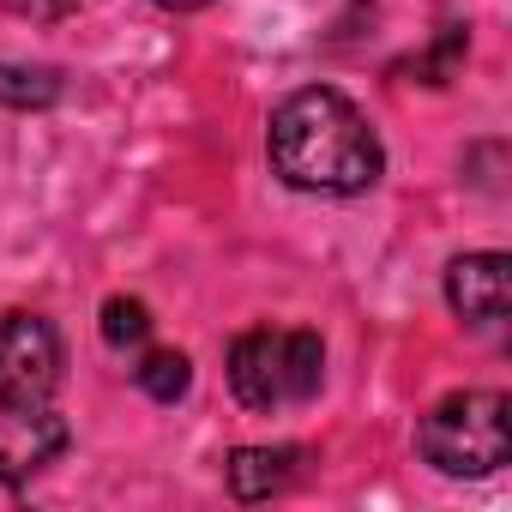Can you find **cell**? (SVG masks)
I'll list each match as a JSON object with an SVG mask.
<instances>
[{
    "label": "cell",
    "instance_id": "9",
    "mask_svg": "<svg viewBox=\"0 0 512 512\" xmlns=\"http://www.w3.org/2000/svg\"><path fill=\"white\" fill-rule=\"evenodd\" d=\"M151 338V308L139 296H109L103 302V344L109 350H145Z\"/></svg>",
    "mask_w": 512,
    "mask_h": 512
},
{
    "label": "cell",
    "instance_id": "11",
    "mask_svg": "<svg viewBox=\"0 0 512 512\" xmlns=\"http://www.w3.org/2000/svg\"><path fill=\"white\" fill-rule=\"evenodd\" d=\"M151 7H163V13H199V7H211V0H151Z\"/></svg>",
    "mask_w": 512,
    "mask_h": 512
},
{
    "label": "cell",
    "instance_id": "3",
    "mask_svg": "<svg viewBox=\"0 0 512 512\" xmlns=\"http://www.w3.org/2000/svg\"><path fill=\"white\" fill-rule=\"evenodd\" d=\"M326 380V344L308 326H253L229 344V392L241 410H296Z\"/></svg>",
    "mask_w": 512,
    "mask_h": 512
},
{
    "label": "cell",
    "instance_id": "5",
    "mask_svg": "<svg viewBox=\"0 0 512 512\" xmlns=\"http://www.w3.org/2000/svg\"><path fill=\"white\" fill-rule=\"evenodd\" d=\"M446 308L470 326V332H500L512 314V260L494 247L482 253H458L446 266Z\"/></svg>",
    "mask_w": 512,
    "mask_h": 512
},
{
    "label": "cell",
    "instance_id": "10",
    "mask_svg": "<svg viewBox=\"0 0 512 512\" xmlns=\"http://www.w3.org/2000/svg\"><path fill=\"white\" fill-rule=\"evenodd\" d=\"M13 19H25V25H67L73 13H79V0H0Z\"/></svg>",
    "mask_w": 512,
    "mask_h": 512
},
{
    "label": "cell",
    "instance_id": "8",
    "mask_svg": "<svg viewBox=\"0 0 512 512\" xmlns=\"http://www.w3.org/2000/svg\"><path fill=\"white\" fill-rule=\"evenodd\" d=\"M133 386H139L151 404H181L187 386H193V362H187V350H145L139 368H133Z\"/></svg>",
    "mask_w": 512,
    "mask_h": 512
},
{
    "label": "cell",
    "instance_id": "6",
    "mask_svg": "<svg viewBox=\"0 0 512 512\" xmlns=\"http://www.w3.org/2000/svg\"><path fill=\"white\" fill-rule=\"evenodd\" d=\"M302 464H308L302 446H235L229 464H223V476H229V494L253 506V500L284 494V488L302 476Z\"/></svg>",
    "mask_w": 512,
    "mask_h": 512
},
{
    "label": "cell",
    "instance_id": "4",
    "mask_svg": "<svg viewBox=\"0 0 512 512\" xmlns=\"http://www.w3.org/2000/svg\"><path fill=\"white\" fill-rule=\"evenodd\" d=\"M512 404L506 392H488V386H464V392H446L422 422H416V452L428 470L440 476H500L506 458H512V428H506Z\"/></svg>",
    "mask_w": 512,
    "mask_h": 512
},
{
    "label": "cell",
    "instance_id": "2",
    "mask_svg": "<svg viewBox=\"0 0 512 512\" xmlns=\"http://www.w3.org/2000/svg\"><path fill=\"white\" fill-rule=\"evenodd\" d=\"M266 157L284 187L320 199H356L386 175V145L374 121L332 85H302L272 109Z\"/></svg>",
    "mask_w": 512,
    "mask_h": 512
},
{
    "label": "cell",
    "instance_id": "1",
    "mask_svg": "<svg viewBox=\"0 0 512 512\" xmlns=\"http://www.w3.org/2000/svg\"><path fill=\"white\" fill-rule=\"evenodd\" d=\"M61 380H67V350L49 314L7 308L0 314V488H19L43 476L73 428L61 410Z\"/></svg>",
    "mask_w": 512,
    "mask_h": 512
},
{
    "label": "cell",
    "instance_id": "7",
    "mask_svg": "<svg viewBox=\"0 0 512 512\" xmlns=\"http://www.w3.org/2000/svg\"><path fill=\"white\" fill-rule=\"evenodd\" d=\"M61 103V73L55 67H25V61H0V109H49Z\"/></svg>",
    "mask_w": 512,
    "mask_h": 512
}]
</instances>
